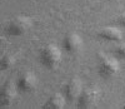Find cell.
Returning <instances> with one entry per match:
<instances>
[{
    "label": "cell",
    "instance_id": "9a60e30c",
    "mask_svg": "<svg viewBox=\"0 0 125 109\" xmlns=\"http://www.w3.org/2000/svg\"><path fill=\"white\" fill-rule=\"evenodd\" d=\"M110 1H111V0H110Z\"/></svg>",
    "mask_w": 125,
    "mask_h": 109
},
{
    "label": "cell",
    "instance_id": "7c38bea8",
    "mask_svg": "<svg viewBox=\"0 0 125 109\" xmlns=\"http://www.w3.org/2000/svg\"><path fill=\"white\" fill-rule=\"evenodd\" d=\"M111 53H113V55L115 58L125 60V43H120L119 41V44L111 49Z\"/></svg>",
    "mask_w": 125,
    "mask_h": 109
},
{
    "label": "cell",
    "instance_id": "52a82bcc",
    "mask_svg": "<svg viewBox=\"0 0 125 109\" xmlns=\"http://www.w3.org/2000/svg\"><path fill=\"white\" fill-rule=\"evenodd\" d=\"M62 45H64V50L68 54H70V55H76V54H79L83 50L84 41H83V38L79 34H76V33H69L64 38Z\"/></svg>",
    "mask_w": 125,
    "mask_h": 109
},
{
    "label": "cell",
    "instance_id": "9c48e42d",
    "mask_svg": "<svg viewBox=\"0 0 125 109\" xmlns=\"http://www.w3.org/2000/svg\"><path fill=\"white\" fill-rule=\"evenodd\" d=\"M98 36L105 41H121L124 38L123 31L116 26H105L100 29Z\"/></svg>",
    "mask_w": 125,
    "mask_h": 109
},
{
    "label": "cell",
    "instance_id": "5bb4252c",
    "mask_svg": "<svg viewBox=\"0 0 125 109\" xmlns=\"http://www.w3.org/2000/svg\"><path fill=\"white\" fill-rule=\"evenodd\" d=\"M124 108H125V105H124Z\"/></svg>",
    "mask_w": 125,
    "mask_h": 109
},
{
    "label": "cell",
    "instance_id": "8fae6325",
    "mask_svg": "<svg viewBox=\"0 0 125 109\" xmlns=\"http://www.w3.org/2000/svg\"><path fill=\"white\" fill-rule=\"evenodd\" d=\"M16 63V57L14 54H6L0 60V70H6L14 67V64Z\"/></svg>",
    "mask_w": 125,
    "mask_h": 109
},
{
    "label": "cell",
    "instance_id": "277c9868",
    "mask_svg": "<svg viewBox=\"0 0 125 109\" xmlns=\"http://www.w3.org/2000/svg\"><path fill=\"white\" fill-rule=\"evenodd\" d=\"M101 98V93L96 88H84L81 94L78 98V108L81 109H90L98 105L99 100Z\"/></svg>",
    "mask_w": 125,
    "mask_h": 109
},
{
    "label": "cell",
    "instance_id": "7a4b0ae2",
    "mask_svg": "<svg viewBox=\"0 0 125 109\" xmlns=\"http://www.w3.org/2000/svg\"><path fill=\"white\" fill-rule=\"evenodd\" d=\"M62 59V53L60 48L55 44H48L40 50L39 60L46 69L54 70L59 67Z\"/></svg>",
    "mask_w": 125,
    "mask_h": 109
},
{
    "label": "cell",
    "instance_id": "4fadbf2b",
    "mask_svg": "<svg viewBox=\"0 0 125 109\" xmlns=\"http://www.w3.org/2000/svg\"><path fill=\"white\" fill-rule=\"evenodd\" d=\"M116 24L120 25L121 28H125V13H123V14L116 19Z\"/></svg>",
    "mask_w": 125,
    "mask_h": 109
},
{
    "label": "cell",
    "instance_id": "5b68a950",
    "mask_svg": "<svg viewBox=\"0 0 125 109\" xmlns=\"http://www.w3.org/2000/svg\"><path fill=\"white\" fill-rule=\"evenodd\" d=\"M16 88L19 93H23V94H28L31 93L36 89L38 86V78L34 73L31 72H25L23 73L16 80Z\"/></svg>",
    "mask_w": 125,
    "mask_h": 109
},
{
    "label": "cell",
    "instance_id": "6da1fadb",
    "mask_svg": "<svg viewBox=\"0 0 125 109\" xmlns=\"http://www.w3.org/2000/svg\"><path fill=\"white\" fill-rule=\"evenodd\" d=\"M120 72L119 59L114 55H108L104 53L98 54V73L103 78H113Z\"/></svg>",
    "mask_w": 125,
    "mask_h": 109
},
{
    "label": "cell",
    "instance_id": "30bf717a",
    "mask_svg": "<svg viewBox=\"0 0 125 109\" xmlns=\"http://www.w3.org/2000/svg\"><path fill=\"white\" fill-rule=\"evenodd\" d=\"M66 98L64 94H61V93H55L53 94L49 99L46 100L44 108L45 109H62L65 107L66 104Z\"/></svg>",
    "mask_w": 125,
    "mask_h": 109
},
{
    "label": "cell",
    "instance_id": "3957f363",
    "mask_svg": "<svg viewBox=\"0 0 125 109\" xmlns=\"http://www.w3.org/2000/svg\"><path fill=\"white\" fill-rule=\"evenodd\" d=\"M33 26V19L25 16V15H19L13 18L5 26L6 34L13 35V36H20L24 35L31 29Z\"/></svg>",
    "mask_w": 125,
    "mask_h": 109
},
{
    "label": "cell",
    "instance_id": "8992f818",
    "mask_svg": "<svg viewBox=\"0 0 125 109\" xmlns=\"http://www.w3.org/2000/svg\"><path fill=\"white\" fill-rule=\"evenodd\" d=\"M18 94L16 84L13 80H6L0 88V107H9L15 100Z\"/></svg>",
    "mask_w": 125,
    "mask_h": 109
},
{
    "label": "cell",
    "instance_id": "ba28073f",
    "mask_svg": "<svg viewBox=\"0 0 125 109\" xmlns=\"http://www.w3.org/2000/svg\"><path fill=\"white\" fill-rule=\"evenodd\" d=\"M83 82L80 78L78 77H74V78H71L66 85H65V88H64V95L66 98V100L68 102H76L78 100V98L79 95L81 94L83 92Z\"/></svg>",
    "mask_w": 125,
    "mask_h": 109
}]
</instances>
